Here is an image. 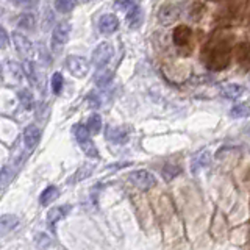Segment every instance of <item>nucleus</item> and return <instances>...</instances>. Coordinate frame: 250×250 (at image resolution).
I'll list each match as a JSON object with an SVG mask.
<instances>
[{"label": "nucleus", "mask_w": 250, "mask_h": 250, "mask_svg": "<svg viewBox=\"0 0 250 250\" xmlns=\"http://www.w3.org/2000/svg\"><path fill=\"white\" fill-rule=\"evenodd\" d=\"M203 60L209 69L221 70L230 62V39L213 38L203 50Z\"/></svg>", "instance_id": "obj_1"}, {"label": "nucleus", "mask_w": 250, "mask_h": 250, "mask_svg": "<svg viewBox=\"0 0 250 250\" xmlns=\"http://www.w3.org/2000/svg\"><path fill=\"white\" fill-rule=\"evenodd\" d=\"M128 180L141 191H148L156 185L155 177L148 170H144V169L131 172V174L128 175Z\"/></svg>", "instance_id": "obj_2"}, {"label": "nucleus", "mask_w": 250, "mask_h": 250, "mask_svg": "<svg viewBox=\"0 0 250 250\" xmlns=\"http://www.w3.org/2000/svg\"><path fill=\"white\" fill-rule=\"evenodd\" d=\"M66 67L69 72L77 78H83L89 72V62L83 57H77V55H70V57H67Z\"/></svg>", "instance_id": "obj_3"}, {"label": "nucleus", "mask_w": 250, "mask_h": 250, "mask_svg": "<svg viewBox=\"0 0 250 250\" xmlns=\"http://www.w3.org/2000/svg\"><path fill=\"white\" fill-rule=\"evenodd\" d=\"M113 45L108 42H102L100 45L96 47V50L92 53V64L96 67H104L106 62L113 57Z\"/></svg>", "instance_id": "obj_4"}, {"label": "nucleus", "mask_w": 250, "mask_h": 250, "mask_svg": "<svg viewBox=\"0 0 250 250\" xmlns=\"http://www.w3.org/2000/svg\"><path fill=\"white\" fill-rule=\"evenodd\" d=\"M22 67L16 61H8L3 66V80L8 84H19L22 82Z\"/></svg>", "instance_id": "obj_5"}, {"label": "nucleus", "mask_w": 250, "mask_h": 250, "mask_svg": "<svg viewBox=\"0 0 250 250\" xmlns=\"http://www.w3.org/2000/svg\"><path fill=\"white\" fill-rule=\"evenodd\" d=\"M178 18H180V6L174 3L163 5L158 11V21L163 25H170V23H174Z\"/></svg>", "instance_id": "obj_6"}, {"label": "nucleus", "mask_w": 250, "mask_h": 250, "mask_svg": "<svg viewBox=\"0 0 250 250\" xmlns=\"http://www.w3.org/2000/svg\"><path fill=\"white\" fill-rule=\"evenodd\" d=\"M13 42H14V47L16 50L19 52V55L22 58H30L31 53H33V45H31V42L28 41V39L21 35V33H14L13 35Z\"/></svg>", "instance_id": "obj_7"}, {"label": "nucleus", "mask_w": 250, "mask_h": 250, "mask_svg": "<svg viewBox=\"0 0 250 250\" xmlns=\"http://www.w3.org/2000/svg\"><path fill=\"white\" fill-rule=\"evenodd\" d=\"M119 28V19L114 14H104L99 21V30L104 35H111Z\"/></svg>", "instance_id": "obj_8"}, {"label": "nucleus", "mask_w": 250, "mask_h": 250, "mask_svg": "<svg viewBox=\"0 0 250 250\" xmlns=\"http://www.w3.org/2000/svg\"><path fill=\"white\" fill-rule=\"evenodd\" d=\"M106 139L114 144H125L128 141L127 127H106Z\"/></svg>", "instance_id": "obj_9"}, {"label": "nucleus", "mask_w": 250, "mask_h": 250, "mask_svg": "<svg viewBox=\"0 0 250 250\" xmlns=\"http://www.w3.org/2000/svg\"><path fill=\"white\" fill-rule=\"evenodd\" d=\"M41 139V130H39L36 125H28V127L23 130V143H25L27 148H35Z\"/></svg>", "instance_id": "obj_10"}, {"label": "nucleus", "mask_w": 250, "mask_h": 250, "mask_svg": "<svg viewBox=\"0 0 250 250\" xmlns=\"http://www.w3.org/2000/svg\"><path fill=\"white\" fill-rule=\"evenodd\" d=\"M69 35H70V25L69 22H60L57 27L53 30V42L55 44H66L67 39H69Z\"/></svg>", "instance_id": "obj_11"}, {"label": "nucleus", "mask_w": 250, "mask_h": 250, "mask_svg": "<svg viewBox=\"0 0 250 250\" xmlns=\"http://www.w3.org/2000/svg\"><path fill=\"white\" fill-rule=\"evenodd\" d=\"M18 224H19V219L14 214H5L0 217V238H3L10 231H13Z\"/></svg>", "instance_id": "obj_12"}, {"label": "nucleus", "mask_w": 250, "mask_h": 250, "mask_svg": "<svg viewBox=\"0 0 250 250\" xmlns=\"http://www.w3.org/2000/svg\"><path fill=\"white\" fill-rule=\"evenodd\" d=\"M191 39V28L186 27V25H178L175 30H174V42L178 45V47H183L189 42Z\"/></svg>", "instance_id": "obj_13"}, {"label": "nucleus", "mask_w": 250, "mask_h": 250, "mask_svg": "<svg viewBox=\"0 0 250 250\" xmlns=\"http://www.w3.org/2000/svg\"><path fill=\"white\" fill-rule=\"evenodd\" d=\"M69 209H70V207H55V208H52L49 211V214H47V224H49L50 227H53L60 221V219H62L69 213Z\"/></svg>", "instance_id": "obj_14"}, {"label": "nucleus", "mask_w": 250, "mask_h": 250, "mask_svg": "<svg viewBox=\"0 0 250 250\" xmlns=\"http://www.w3.org/2000/svg\"><path fill=\"white\" fill-rule=\"evenodd\" d=\"M141 19H143V10L139 6L133 5L127 11V22L131 28H138L141 25Z\"/></svg>", "instance_id": "obj_15"}, {"label": "nucleus", "mask_w": 250, "mask_h": 250, "mask_svg": "<svg viewBox=\"0 0 250 250\" xmlns=\"http://www.w3.org/2000/svg\"><path fill=\"white\" fill-rule=\"evenodd\" d=\"M58 195H60L58 188L49 186V188H45V189L42 191L41 197H39V202H41V205H42V207H47V205H50L52 202L57 200V199H58Z\"/></svg>", "instance_id": "obj_16"}, {"label": "nucleus", "mask_w": 250, "mask_h": 250, "mask_svg": "<svg viewBox=\"0 0 250 250\" xmlns=\"http://www.w3.org/2000/svg\"><path fill=\"white\" fill-rule=\"evenodd\" d=\"M242 92H244V88H242V86H239V84H233V83L231 84H227V86H224V88H222V96L225 99H230V100L239 99Z\"/></svg>", "instance_id": "obj_17"}, {"label": "nucleus", "mask_w": 250, "mask_h": 250, "mask_svg": "<svg viewBox=\"0 0 250 250\" xmlns=\"http://www.w3.org/2000/svg\"><path fill=\"white\" fill-rule=\"evenodd\" d=\"M113 80V72L111 70H99L94 77V82L99 86V88H105L108 83H111Z\"/></svg>", "instance_id": "obj_18"}, {"label": "nucleus", "mask_w": 250, "mask_h": 250, "mask_svg": "<svg viewBox=\"0 0 250 250\" xmlns=\"http://www.w3.org/2000/svg\"><path fill=\"white\" fill-rule=\"evenodd\" d=\"M86 128H88V131L92 133V135H97V133L102 130V117H100V114H92L88 119Z\"/></svg>", "instance_id": "obj_19"}, {"label": "nucleus", "mask_w": 250, "mask_h": 250, "mask_svg": "<svg viewBox=\"0 0 250 250\" xmlns=\"http://www.w3.org/2000/svg\"><path fill=\"white\" fill-rule=\"evenodd\" d=\"M77 5V0H55V8L60 11V13H70L75 8Z\"/></svg>", "instance_id": "obj_20"}, {"label": "nucleus", "mask_w": 250, "mask_h": 250, "mask_svg": "<svg viewBox=\"0 0 250 250\" xmlns=\"http://www.w3.org/2000/svg\"><path fill=\"white\" fill-rule=\"evenodd\" d=\"M11 180H13V172L10 167L5 166L0 170V189H5V188L11 183Z\"/></svg>", "instance_id": "obj_21"}, {"label": "nucleus", "mask_w": 250, "mask_h": 250, "mask_svg": "<svg viewBox=\"0 0 250 250\" xmlns=\"http://www.w3.org/2000/svg\"><path fill=\"white\" fill-rule=\"evenodd\" d=\"M230 114H231L233 117H246V116L249 114V104H247V102H241L239 105H236V106H233V108H231Z\"/></svg>", "instance_id": "obj_22"}, {"label": "nucleus", "mask_w": 250, "mask_h": 250, "mask_svg": "<svg viewBox=\"0 0 250 250\" xmlns=\"http://www.w3.org/2000/svg\"><path fill=\"white\" fill-rule=\"evenodd\" d=\"M19 100H21V104L23 108H27L30 109L31 106H33V96H31V92L27 91V89H23V91H19Z\"/></svg>", "instance_id": "obj_23"}, {"label": "nucleus", "mask_w": 250, "mask_h": 250, "mask_svg": "<svg viewBox=\"0 0 250 250\" xmlns=\"http://www.w3.org/2000/svg\"><path fill=\"white\" fill-rule=\"evenodd\" d=\"M208 160H209L208 152H207V150H205V152H200V153L194 158V166H192V170L195 172L199 167L207 166V164H208Z\"/></svg>", "instance_id": "obj_24"}, {"label": "nucleus", "mask_w": 250, "mask_h": 250, "mask_svg": "<svg viewBox=\"0 0 250 250\" xmlns=\"http://www.w3.org/2000/svg\"><path fill=\"white\" fill-rule=\"evenodd\" d=\"M236 60L239 62H247L249 61V44L241 42L239 47L236 49Z\"/></svg>", "instance_id": "obj_25"}, {"label": "nucleus", "mask_w": 250, "mask_h": 250, "mask_svg": "<svg viewBox=\"0 0 250 250\" xmlns=\"http://www.w3.org/2000/svg\"><path fill=\"white\" fill-rule=\"evenodd\" d=\"M18 25L21 28H33L35 27V18H33V14H22L19 21H18Z\"/></svg>", "instance_id": "obj_26"}, {"label": "nucleus", "mask_w": 250, "mask_h": 250, "mask_svg": "<svg viewBox=\"0 0 250 250\" xmlns=\"http://www.w3.org/2000/svg\"><path fill=\"white\" fill-rule=\"evenodd\" d=\"M62 84H64V78H62V75L60 72H55L52 75V89L55 94H60L61 89H62Z\"/></svg>", "instance_id": "obj_27"}, {"label": "nucleus", "mask_w": 250, "mask_h": 250, "mask_svg": "<svg viewBox=\"0 0 250 250\" xmlns=\"http://www.w3.org/2000/svg\"><path fill=\"white\" fill-rule=\"evenodd\" d=\"M92 169H94V166H88V164H86V166H83L80 170H77V172H75V175H74V180H72V182H82V180H84L86 177H89V174L92 172Z\"/></svg>", "instance_id": "obj_28"}, {"label": "nucleus", "mask_w": 250, "mask_h": 250, "mask_svg": "<svg viewBox=\"0 0 250 250\" xmlns=\"http://www.w3.org/2000/svg\"><path fill=\"white\" fill-rule=\"evenodd\" d=\"M88 100H89V106L91 108H99V106H102V104H104V102H102V100H104V97H102V94L99 91H92L89 94Z\"/></svg>", "instance_id": "obj_29"}, {"label": "nucleus", "mask_w": 250, "mask_h": 250, "mask_svg": "<svg viewBox=\"0 0 250 250\" xmlns=\"http://www.w3.org/2000/svg\"><path fill=\"white\" fill-rule=\"evenodd\" d=\"M180 170H182V169L174 166V164H167V166L163 169V174H164V177H166L167 180H172V178L177 177L180 174Z\"/></svg>", "instance_id": "obj_30"}, {"label": "nucleus", "mask_w": 250, "mask_h": 250, "mask_svg": "<svg viewBox=\"0 0 250 250\" xmlns=\"http://www.w3.org/2000/svg\"><path fill=\"white\" fill-rule=\"evenodd\" d=\"M10 2L18 6V8H23V10H30V8H33L36 5L38 0H10Z\"/></svg>", "instance_id": "obj_31"}, {"label": "nucleus", "mask_w": 250, "mask_h": 250, "mask_svg": "<svg viewBox=\"0 0 250 250\" xmlns=\"http://www.w3.org/2000/svg\"><path fill=\"white\" fill-rule=\"evenodd\" d=\"M131 6H133L131 0H117L116 2V8L117 10H122V11H128Z\"/></svg>", "instance_id": "obj_32"}, {"label": "nucleus", "mask_w": 250, "mask_h": 250, "mask_svg": "<svg viewBox=\"0 0 250 250\" xmlns=\"http://www.w3.org/2000/svg\"><path fill=\"white\" fill-rule=\"evenodd\" d=\"M6 45H8V35H6V31L0 27V49H5Z\"/></svg>", "instance_id": "obj_33"}, {"label": "nucleus", "mask_w": 250, "mask_h": 250, "mask_svg": "<svg viewBox=\"0 0 250 250\" xmlns=\"http://www.w3.org/2000/svg\"><path fill=\"white\" fill-rule=\"evenodd\" d=\"M83 2H92V0H83Z\"/></svg>", "instance_id": "obj_34"}]
</instances>
